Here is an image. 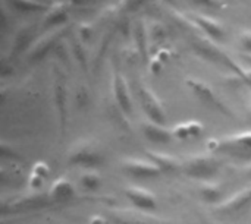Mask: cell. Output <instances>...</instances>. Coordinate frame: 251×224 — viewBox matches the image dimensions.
Returning a JSON list of instances; mask_svg holds the SVG:
<instances>
[{"label":"cell","instance_id":"2e32d148","mask_svg":"<svg viewBox=\"0 0 251 224\" xmlns=\"http://www.w3.org/2000/svg\"><path fill=\"white\" fill-rule=\"evenodd\" d=\"M199 195L201 198V201H204L206 204H216L219 205L225 198V189L219 182L215 180H203L199 182L197 186Z\"/></svg>","mask_w":251,"mask_h":224},{"label":"cell","instance_id":"ffe728a7","mask_svg":"<svg viewBox=\"0 0 251 224\" xmlns=\"http://www.w3.org/2000/svg\"><path fill=\"white\" fill-rule=\"evenodd\" d=\"M74 56H75V59L78 60V63H79L84 69H87V57H85V53H84V50L81 48V45H78V43L74 44Z\"/></svg>","mask_w":251,"mask_h":224},{"label":"cell","instance_id":"7c38bea8","mask_svg":"<svg viewBox=\"0 0 251 224\" xmlns=\"http://www.w3.org/2000/svg\"><path fill=\"white\" fill-rule=\"evenodd\" d=\"M47 194H49L50 200L56 201V202H65V201H71V200L76 198L75 185L66 176H60L56 180H53Z\"/></svg>","mask_w":251,"mask_h":224},{"label":"cell","instance_id":"52a82bcc","mask_svg":"<svg viewBox=\"0 0 251 224\" xmlns=\"http://www.w3.org/2000/svg\"><path fill=\"white\" fill-rule=\"evenodd\" d=\"M121 169L128 176L135 179H151L162 175L160 169L149 158H138V157H126L121 161Z\"/></svg>","mask_w":251,"mask_h":224},{"label":"cell","instance_id":"4fadbf2b","mask_svg":"<svg viewBox=\"0 0 251 224\" xmlns=\"http://www.w3.org/2000/svg\"><path fill=\"white\" fill-rule=\"evenodd\" d=\"M146 154L160 169L162 173L172 175V173L182 172V160L176 158L175 156L160 151H146Z\"/></svg>","mask_w":251,"mask_h":224},{"label":"cell","instance_id":"ac0fdd59","mask_svg":"<svg viewBox=\"0 0 251 224\" xmlns=\"http://www.w3.org/2000/svg\"><path fill=\"white\" fill-rule=\"evenodd\" d=\"M185 126H187V131H188V135H190V139H196V138H200L204 132V126L201 122H197V120H190V122H185Z\"/></svg>","mask_w":251,"mask_h":224},{"label":"cell","instance_id":"cb8c5ba5","mask_svg":"<svg viewBox=\"0 0 251 224\" xmlns=\"http://www.w3.org/2000/svg\"><path fill=\"white\" fill-rule=\"evenodd\" d=\"M241 43H243V45H244L249 51H251V34H246V35L243 37Z\"/></svg>","mask_w":251,"mask_h":224},{"label":"cell","instance_id":"44dd1931","mask_svg":"<svg viewBox=\"0 0 251 224\" xmlns=\"http://www.w3.org/2000/svg\"><path fill=\"white\" fill-rule=\"evenodd\" d=\"M32 173L41 176L43 179H47L49 173H50V167L44 163V161H38L34 167H32Z\"/></svg>","mask_w":251,"mask_h":224},{"label":"cell","instance_id":"d4e9b609","mask_svg":"<svg viewBox=\"0 0 251 224\" xmlns=\"http://www.w3.org/2000/svg\"><path fill=\"white\" fill-rule=\"evenodd\" d=\"M246 175H247V176H251V160L250 163L247 164V167H246Z\"/></svg>","mask_w":251,"mask_h":224},{"label":"cell","instance_id":"9a60e30c","mask_svg":"<svg viewBox=\"0 0 251 224\" xmlns=\"http://www.w3.org/2000/svg\"><path fill=\"white\" fill-rule=\"evenodd\" d=\"M141 131H143V135L146 136V139L153 144H168L174 139L172 129L166 128L165 125L154 123L150 120L141 126Z\"/></svg>","mask_w":251,"mask_h":224},{"label":"cell","instance_id":"5b68a950","mask_svg":"<svg viewBox=\"0 0 251 224\" xmlns=\"http://www.w3.org/2000/svg\"><path fill=\"white\" fill-rule=\"evenodd\" d=\"M106 217L113 224H171L165 219L153 216L150 211L138 208H109Z\"/></svg>","mask_w":251,"mask_h":224},{"label":"cell","instance_id":"30bf717a","mask_svg":"<svg viewBox=\"0 0 251 224\" xmlns=\"http://www.w3.org/2000/svg\"><path fill=\"white\" fill-rule=\"evenodd\" d=\"M126 200L132 204L134 208L143 211H154L157 208V198L156 194L143 188V186H128L124 189Z\"/></svg>","mask_w":251,"mask_h":224},{"label":"cell","instance_id":"7a4b0ae2","mask_svg":"<svg viewBox=\"0 0 251 224\" xmlns=\"http://www.w3.org/2000/svg\"><path fill=\"white\" fill-rule=\"evenodd\" d=\"M222 163L212 154H194L182 161V173L194 180H213L219 173Z\"/></svg>","mask_w":251,"mask_h":224},{"label":"cell","instance_id":"ba28073f","mask_svg":"<svg viewBox=\"0 0 251 224\" xmlns=\"http://www.w3.org/2000/svg\"><path fill=\"white\" fill-rule=\"evenodd\" d=\"M187 85L191 88V91L194 92V95L203 104H206L207 107H210L213 110H218V112H221V113H224V114H226L229 117L232 116L231 110L218 98V95L213 92V90L207 84H204V82H201L199 79H190V81H187Z\"/></svg>","mask_w":251,"mask_h":224},{"label":"cell","instance_id":"277c9868","mask_svg":"<svg viewBox=\"0 0 251 224\" xmlns=\"http://www.w3.org/2000/svg\"><path fill=\"white\" fill-rule=\"evenodd\" d=\"M49 194L41 192H29L24 195H16L10 200H3L1 202V213L3 214H18V213H28L37 211L50 204Z\"/></svg>","mask_w":251,"mask_h":224},{"label":"cell","instance_id":"5bb4252c","mask_svg":"<svg viewBox=\"0 0 251 224\" xmlns=\"http://www.w3.org/2000/svg\"><path fill=\"white\" fill-rule=\"evenodd\" d=\"M113 95H115V100H116L121 112L125 116H131L132 103L129 98V91H128L125 78L121 73H115V76H113Z\"/></svg>","mask_w":251,"mask_h":224},{"label":"cell","instance_id":"3957f363","mask_svg":"<svg viewBox=\"0 0 251 224\" xmlns=\"http://www.w3.org/2000/svg\"><path fill=\"white\" fill-rule=\"evenodd\" d=\"M207 148L215 153H225L232 157L251 160V131L210 139L207 141Z\"/></svg>","mask_w":251,"mask_h":224},{"label":"cell","instance_id":"8992f818","mask_svg":"<svg viewBox=\"0 0 251 224\" xmlns=\"http://www.w3.org/2000/svg\"><path fill=\"white\" fill-rule=\"evenodd\" d=\"M138 98H140V104L144 110V113L147 114L150 122L154 123H160L165 125L166 123V112L163 109L162 101L159 100V97L146 85H140L138 87Z\"/></svg>","mask_w":251,"mask_h":224},{"label":"cell","instance_id":"e0dca14e","mask_svg":"<svg viewBox=\"0 0 251 224\" xmlns=\"http://www.w3.org/2000/svg\"><path fill=\"white\" fill-rule=\"evenodd\" d=\"M79 185L85 191H97L103 185V178L96 169H88L79 176Z\"/></svg>","mask_w":251,"mask_h":224},{"label":"cell","instance_id":"83f0119b","mask_svg":"<svg viewBox=\"0 0 251 224\" xmlns=\"http://www.w3.org/2000/svg\"><path fill=\"white\" fill-rule=\"evenodd\" d=\"M204 224H210V223H207V222H204Z\"/></svg>","mask_w":251,"mask_h":224},{"label":"cell","instance_id":"7402d4cb","mask_svg":"<svg viewBox=\"0 0 251 224\" xmlns=\"http://www.w3.org/2000/svg\"><path fill=\"white\" fill-rule=\"evenodd\" d=\"M44 180H46V179H43L41 176H38V175H35V173L31 172V175H29V178H28V185H29L32 189H35V188H40V186L43 185Z\"/></svg>","mask_w":251,"mask_h":224},{"label":"cell","instance_id":"8fae6325","mask_svg":"<svg viewBox=\"0 0 251 224\" xmlns=\"http://www.w3.org/2000/svg\"><path fill=\"white\" fill-rule=\"evenodd\" d=\"M249 207H251V185L225 198L219 205H216V211L224 214H234L244 211Z\"/></svg>","mask_w":251,"mask_h":224},{"label":"cell","instance_id":"d6986e66","mask_svg":"<svg viewBox=\"0 0 251 224\" xmlns=\"http://www.w3.org/2000/svg\"><path fill=\"white\" fill-rule=\"evenodd\" d=\"M199 23H201V26H203L210 35H213V37H221V35H222V29H221V26H219L216 22H212V21L199 18Z\"/></svg>","mask_w":251,"mask_h":224},{"label":"cell","instance_id":"484cf974","mask_svg":"<svg viewBox=\"0 0 251 224\" xmlns=\"http://www.w3.org/2000/svg\"><path fill=\"white\" fill-rule=\"evenodd\" d=\"M197 1H203V3H209V4H216V0H197Z\"/></svg>","mask_w":251,"mask_h":224},{"label":"cell","instance_id":"6da1fadb","mask_svg":"<svg viewBox=\"0 0 251 224\" xmlns=\"http://www.w3.org/2000/svg\"><path fill=\"white\" fill-rule=\"evenodd\" d=\"M66 160L71 166L84 169H97L104 163V156L100 145L94 139L82 138L74 142L68 151Z\"/></svg>","mask_w":251,"mask_h":224},{"label":"cell","instance_id":"603a6c76","mask_svg":"<svg viewBox=\"0 0 251 224\" xmlns=\"http://www.w3.org/2000/svg\"><path fill=\"white\" fill-rule=\"evenodd\" d=\"M107 223V217H101V216H93L90 219V224H106Z\"/></svg>","mask_w":251,"mask_h":224},{"label":"cell","instance_id":"9c48e42d","mask_svg":"<svg viewBox=\"0 0 251 224\" xmlns=\"http://www.w3.org/2000/svg\"><path fill=\"white\" fill-rule=\"evenodd\" d=\"M53 90H54L53 98H54V106H56V113H57L59 132H60V138H63L66 134V122H68V90H66V84L62 75L56 76Z\"/></svg>","mask_w":251,"mask_h":224},{"label":"cell","instance_id":"4316f807","mask_svg":"<svg viewBox=\"0 0 251 224\" xmlns=\"http://www.w3.org/2000/svg\"><path fill=\"white\" fill-rule=\"evenodd\" d=\"M249 59H250V62H251V54H250V56H249Z\"/></svg>","mask_w":251,"mask_h":224}]
</instances>
